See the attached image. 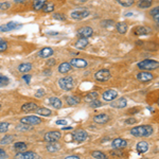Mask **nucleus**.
<instances>
[{"mask_svg": "<svg viewBox=\"0 0 159 159\" xmlns=\"http://www.w3.org/2000/svg\"><path fill=\"white\" fill-rule=\"evenodd\" d=\"M78 34H79L80 36H82V37L88 38L93 34V28H90V27H83L79 30Z\"/></svg>", "mask_w": 159, "mask_h": 159, "instance_id": "nucleus-12", "label": "nucleus"}, {"mask_svg": "<svg viewBox=\"0 0 159 159\" xmlns=\"http://www.w3.org/2000/svg\"><path fill=\"white\" fill-rule=\"evenodd\" d=\"M72 137H73V139H74L75 141L83 142V141H85L87 138H88V134H87V132H85V131H83V130H79V131H75V132L73 133Z\"/></svg>", "mask_w": 159, "mask_h": 159, "instance_id": "nucleus-10", "label": "nucleus"}, {"mask_svg": "<svg viewBox=\"0 0 159 159\" xmlns=\"http://www.w3.org/2000/svg\"><path fill=\"white\" fill-rule=\"evenodd\" d=\"M154 132L151 125H139L131 130V134L135 137H149Z\"/></svg>", "mask_w": 159, "mask_h": 159, "instance_id": "nucleus-1", "label": "nucleus"}, {"mask_svg": "<svg viewBox=\"0 0 159 159\" xmlns=\"http://www.w3.org/2000/svg\"><path fill=\"white\" fill-rule=\"evenodd\" d=\"M81 102V99L77 96H71V97H67V103L70 106H75L78 105Z\"/></svg>", "mask_w": 159, "mask_h": 159, "instance_id": "nucleus-25", "label": "nucleus"}, {"mask_svg": "<svg viewBox=\"0 0 159 159\" xmlns=\"http://www.w3.org/2000/svg\"><path fill=\"white\" fill-rule=\"evenodd\" d=\"M9 83H10V80H9V78H6V77H0V87L8 86Z\"/></svg>", "mask_w": 159, "mask_h": 159, "instance_id": "nucleus-41", "label": "nucleus"}, {"mask_svg": "<svg viewBox=\"0 0 159 159\" xmlns=\"http://www.w3.org/2000/svg\"><path fill=\"white\" fill-rule=\"evenodd\" d=\"M49 103L55 108V109H59V108H62V106H63L62 101L59 100V98H56V97H51V98L49 99Z\"/></svg>", "mask_w": 159, "mask_h": 159, "instance_id": "nucleus-21", "label": "nucleus"}, {"mask_svg": "<svg viewBox=\"0 0 159 159\" xmlns=\"http://www.w3.org/2000/svg\"><path fill=\"white\" fill-rule=\"evenodd\" d=\"M9 126H10L9 122H0V133H6Z\"/></svg>", "mask_w": 159, "mask_h": 159, "instance_id": "nucleus-39", "label": "nucleus"}, {"mask_svg": "<svg viewBox=\"0 0 159 159\" xmlns=\"http://www.w3.org/2000/svg\"><path fill=\"white\" fill-rule=\"evenodd\" d=\"M0 107H1V105H0Z\"/></svg>", "mask_w": 159, "mask_h": 159, "instance_id": "nucleus-59", "label": "nucleus"}, {"mask_svg": "<svg viewBox=\"0 0 159 159\" xmlns=\"http://www.w3.org/2000/svg\"><path fill=\"white\" fill-rule=\"evenodd\" d=\"M117 2L120 4V6H124V8H130L134 4L135 0H117Z\"/></svg>", "mask_w": 159, "mask_h": 159, "instance_id": "nucleus-34", "label": "nucleus"}, {"mask_svg": "<svg viewBox=\"0 0 159 159\" xmlns=\"http://www.w3.org/2000/svg\"><path fill=\"white\" fill-rule=\"evenodd\" d=\"M20 122L24 124H27V125H37V124L41 123V119L36 116H28L21 118Z\"/></svg>", "mask_w": 159, "mask_h": 159, "instance_id": "nucleus-5", "label": "nucleus"}, {"mask_svg": "<svg viewBox=\"0 0 159 159\" xmlns=\"http://www.w3.org/2000/svg\"><path fill=\"white\" fill-rule=\"evenodd\" d=\"M6 49H8V43L2 38H0V53L4 52Z\"/></svg>", "mask_w": 159, "mask_h": 159, "instance_id": "nucleus-42", "label": "nucleus"}, {"mask_svg": "<svg viewBox=\"0 0 159 159\" xmlns=\"http://www.w3.org/2000/svg\"><path fill=\"white\" fill-rule=\"evenodd\" d=\"M13 141V137L11 135H6L4 136L3 138H2L1 140H0V144H2V146H6V144H10L12 143Z\"/></svg>", "mask_w": 159, "mask_h": 159, "instance_id": "nucleus-35", "label": "nucleus"}, {"mask_svg": "<svg viewBox=\"0 0 159 159\" xmlns=\"http://www.w3.org/2000/svg\"><path fill=\"white\" fill-rule=\"evenodd\" d=\"M35 112H36V114H37L38 116H43V117H49V116H51V114H52L51 110L48 109V108H46V107L37 108Z\"/></svg>", "mask_w": 159, "mask_h": 159, "instance_id": "nucleus-24", "label": "nucleus"}, {"mask_svg": "<svg viewBox=\"0 0 159 159\" xmlns=\"http://www.w3.org/2000/svg\"><path fill=\"white\" fill-rule=\"evenodd\" d=\"M97 99H98V93H96V91H91V93H88L85 96V101L89 103L97 100Z\"/></svg>", "mask_w": 159, "mask_h": 159, "instance_id": "nucleus-32", "label": "nucleus"}, {"mask_svg": "<svg viewBox=\"0 0 159 159\" xmlns=\"http://www.w3.org/2000/svg\"><path fill=\"white\" fill-rule=\"evenodd\" d=\"M53 10H54V4L51 3V2H47V3L43 6V11L46 13L53 12Z\"/></svg>", "mask_w": 159, "mask_h": 159, "instance_id": "nucleus-37", "label": "nucleus"}, {"mask_svg": "<svg viewBox=\"0 0 159 159\" xmlns=\"http://www.w3.org/2000/svg\"><path fill=\"white\" fill-rule=\"evenodd\" d=\"M15 2H17V3H22V2L27 1V0H14Z\"/></svg>", "mask_w": 159, "mask_h": 159, "instance_id": "nucleus-55", "label": "nucleus"}, {"mask_svg": "<svg viewBox=\"0 0 159 159\" xmlns=\"http://www.w3.org/2000/svg\"><path fill=\"white\" fill-rule=\"evenodd\" d=\"M117 97H118V93H117L116 90H112V89H109V90L105 91V93L102 94L103 100L107 101V102H110V101L115 100Z\"/></svg>", "mask_w": 159, "mask_h": 159, "instance_id": "nucleus-11", "label": "nucleus"}, {"mask_svg": "<svg viewBox=\"0 0 159 159\" xmlns=\"http://www.w3.org/2000/svg\"><path fill=\"white\" fill-rule=\"evenodd\" d=\"M109 116L106 114H100V115H97V116L93 117V121L98 124H104L107 123L109 121Z\"/></svg>", "mask_w": 159, "mask_h": 159, "instance_id": "nucleus-15", "label": "nucleus"}, {"mask_svg": "<svg viewBox=\"0 0 159 159\" xmlns=\"http://www.w3.org/2000/svg\"><path fill=\"white\" fill-rule=\"evenodd\" d=\"M101 106H102V102L99 101L98 99L93 101V102H90V107H93V108H98V107H101Z\"/></svg>", "mask_w": 159, "mask_h": 159, "instance_id": "nucleus-44", "label": "nucleus"}, {"mask_svg": "<svg viewBox=\"0 0 159 159\" xmlns=\"http://www.w3.org/2000/svg\"><path fill=\"white\" fill-rule=\"evenodd\" d=\"M66 159H81L79 156H75V155H72V156H68Z\"/></svg>", "mask_w": 159, "mask_h": 159, "instance_id": "nucleus-52", "label": "nucleus"}, {"mask_svg": "<svg viewBox=\"0 0 159 159\" xmlns=\"http://www.w3.org/2000/svg\"><path fill=\"white\" fill-rule=\"evenodd\" d=\"M91 155H93V158H96V159H108L107 156H106L104 153L100 152V151H94V152L91 153Z\"/></svg>", "mask_w": 159, "mask_h": 159, "instance_id": "nucleus-36", "label": "nucleus"}, {"mask_svg": "<svg viewBox=\"0 0 159 159\" xmlns=\"http://www.w3.org/2000/svg\"><path fill=\"white\" fill-rule=\"evenodd\" d=\"M158 11H159V8L158 6H156L155 9H153V10L151 11V15L154 16V15H156V14H158Z\"/></svg>", "mask_w": 159, "mask_h": 159, "instance_id": "nucleus-51", "label": "nucleus"}, {"mask_svg": "<svg viewBox=\"0 0 159 159\" xmlns=\"http://www.w3.org/2000/svg\"><path fill=\"white\" fill-rule=\"evenodd\" d=\"M127 105V102L124 98H121V99H118L116 101H112L110 106L112 107H115V108H124L125 106Z\"/></svg>", "mask_w": 159, "mask_h": 159, "instance_id": "nucleus-17", "label": "nucleus"}, {"mask_svg": "<svg viewBox=\"0 0 159 159\" xmlns=\"http://www.w3.org/2000/svg\"><path fill=\"white\" fill-rule=\"evenodd\" d=\"M116 29L120 34H125L127 32L128 27L125 22H119V24L116 25Z\"/></svg>", "mask_w": 159, "mask_h": 159, "instance_id": "nucleus-30", "label": "nucleus"}, {"mask_svg": "<svg viewBox=\"0 0 159 159\" xmlns=\"http://www.w3.org/2000/svg\"><path fill=\"white\" fill-rule=\"evenodd\" d=\"M159 67V63L154 59H144V61L138 63V68L142 70H154Z\"/></svg>", "mask_w": 159, "mask_h": 159, "instance_id": "nucleus-2", "label": "nucleus"}, {"mask_svg": "<svg viewBox=\"0 0 159 159\" xmlns=\"http://www.w3.org/2000/svg\"><path fill=\"white\" fill-rule=\"evenodd\" d=\"M22 79L25 80V82L29 84L30 81H31V75H30V74H26V75H24V77H22Z\"/></svg>", "mask_w": 159, "mask_h": 159, "instance_id": "nucleus-48", "label": "nucleus"}, {"mask_svg": "<svg viewBox=\"0 0 159 159\" xmlns=\"http://www.w3.org/2000/svg\"><path fill=\"white\" fill-rule=\"evenodd\" d=\"M112 146L115 150H121L127 146V141L122 139V138H116V139L112 141Z\"/></svg>", "mask_w": 159, "mask_h": 159, "instance_id": "nucleus-13", "label": "nucleus"}, {"mask_svg": "<svg viewBox=\"0 0 159 159\" xmlns=\"http://www.w3.org/2000/svg\"><path fill=\"white\" fill-rule=\"evenodd\" d=\"M46 149L50 153H55V152H57L59 150V144H57L56 142H49L47 144V146H46Z\"/></svg>", "mask_w": 159, "mask_h": 159, "instance_id": "nucleus-26", "label": "nucleus"}, {"mask_svg": "<svg viewBox=\"0 0 159 159\" xmlns=\"http://www.w3.org/2000/svg\"><path fill=\"white\" fill-rule=\"evenodd\" d=\"M59 85L63 90L69 91L73 88L74 84H73V79L71 77H65L62 78V79L59 80Z\"/></svg>", "mask_w": 159, "mask_h": 159, "instance_id": "nucleus-3", "label": "nucleus"}, {"mask_svg": "<svg viewBox=\"0 0 159 159\" xmlns=\"http://www.w3.org/2000/svg\"><path fill=\"white\" fill-rule=\"evenodd\" d=\"M126 124H135L136 122H137V120H136L135 118H131V119H127L126 120Z\"/></svg>", "mask_w": 159, "mask_h": 159, "instance_id": "nucleus-49", "label": "nucleus"}, {"mask_svg": "<svg viewBox=\"0 0 159 159\" xmlns=\"http://www.w3.org/2000/svg\"><path fill=\"white\" fill-rule=\"evenodd\" d=\"M11 6L10 2H0V11H4L8 10L9 8Z\"/></svg>", "mask_w": 159, "mask_h": 159, "instance_id": "nucleus-45", "label": "nucleus"}, {"mask_svg": "<svg viewBox=\"0 0 159 159\" xmlns=\"http://www.w3.org/2000/svg\"><path fill=\"white\" fill-rule=\"evenodd\" d=\"M48 34H50V35H56V32H49V33H48Z\"/></svg>", "mask_w": 159, "mask_h": 159, "instance_id": "nucleus-57", "label": "nucleus"}, {"mask_svg": "<svg viewBox=\"0 0 159 159\" xmlns=\"http://www.w3.org/2000/svg\"><path fill=\"white\" fill-rule=\"evenodd\" d=\"M61 137H62V133L61 132H56V131L48 132L45 135V141H47V142H56Z\"/></svg>", "mask_w": 159, "mask_h": 159, "instance_id": "nucleus-7", "label": "nucleus"}, {"mask_svg": "<svg viewBox=\"0 0 159 159\" xmlns=\"http://www.w3.org/2000/svg\"><path fill=\"white\" fill-rule=\"evenodd\" d=\"M153 17H154V20H155V21L158 24V19H159V13H158V14H156V15H154Z\"/></svg>", "mask_w": 159, "mask_h": 159, "instance_id": "nucleus-53", "label": "nucleus"}, {"mask_svg": "<svg viewBox=\"0 0 159 159\" xmlns=\"http://www.w3.org/2000/svg\"><path fill=\"white\" fill-rule=\"evenodd\" d=\"M110 77H112V73L107 69H101L94 74V79L99 82H106L110 79Z\"/></svg>", "mask_w": 159, "mask_h": 159, "instance_id": "nucleus-4", "label": "nucleus"}, {"mask_svg": "<svg viewBox=\"0 0 159 159\" xmlns=\"http://www.w3.org/2000/svg\"><path fill=\"white\" fill-rule=\"evenodd\" d=\"M115 25V21L112 19H107V20H104V21L101 22V26L104 27V28H110Z\"/></svg>", "mask_w": 159, "mask_h": 159, "instance_id": "nucleus-40", "label": "nucleus"}, {"mask_svg": "<svg viewBox=\"0 0 159 159\" xmlns=\"http://www.w3.org/2000/svg\"><path fill=\"white\" fill-rule=\"evenodd\" d=\"M53 53V49L51 48H44V49H41L40 52H38V55H40V57H43V59H48V57L52 56Z\"/></svg>", "mask_w": 159, "mask_h": 159, "instance_id": "nucleus-19", "label": "nucleus"}, {"mask_svg": "<svg viewBox=\"0 0 159 159\" xmlns=\"http://www.w3.org/2000/svg\"><path fill=\"white\" fill-rule=\"evenodd\" d=\"M88 45V38H85V37H81L79 40L75 43V47L78 49L82 50V49H85Z\"/></svg>", "mask_w": 159, "mask_h": 159, "instance_id": "nucleus-23", "label": "nucleus"}, {"mask_svg": "<svg viewBox=\"0 0 159 159\" xmlns=\"http://www.w3.org/2000/svg\"><path fill=\"white\" fill-rule=\"evenodd\" d=\"M31 125H27V124L20 123L19 125L16 126V130L20 131V132H27V131H31Z\"/></svg>", "mask_w": 159, "mask_h": 159, "instance_id": "nucleus-38", "label": "nucleus"}, {"mask_svg": "<svg viewBox=\"0 0 159 159\" xmlns=\"http://www.w3.org/2000/svg\"><path fill=\"white\" fill-rule=\"evenodd\" d=\"M153 78H154L153 74L150 72H140L137 74V79L139 80L140 82H143V83L150 82V81L153 80Z\"/></svg>", "mask_w": 159, "mask_h": 159, "instance_id": "nucleus-16", "label": "nucleus"}, {"mask_svg": "<svg viewBox=\"0 0 159 159\" xmlns=\"http://www.w3.org/2000/svg\"><path fill=\"white\" fill-rule=\"evenodd\" d=\"M71 69H72V66L70 65V63H62L61 65L59 66V72L61 73H67L69 72V71H71Z\"/></svg>", "mask_w": 159, "mask_h": 159, "instance_id": "nucleus-22", "label": "nucleus"}, {"mask_svg": "<svg viewBox=\"0 0 159 159\" xmlns=\"http://www.w3.org/2000/svg\"><path fill=\"white\" fill-rule=\"evenodd\" d=\"M153 4V0H139L137 3L138 8L140 9H147Z\"/></svg>", "mask_w": 159, "mask_h": 159, "instance_id": "nucleus-29", "label": "nucleus"}, {"mask_svg": "<svg viewBox=\"0 0 159 159\" xmlns=\"http://www.w3.org/2000/svg\"><path fill=\"white\" fill-rule=\"evenodd\" d=\"M63 130L64 131H71V130H72V127H71V126H69V127H64Z\"/></svg>", "mask_w": 159, "mask_h": 159, "instance_id": "nucleus-56", "label": "nucleus"}, {"mask_svg": "<svg viewBox=\"0 0 159 159\" xmlns=\"http://www.w3.org/2000/svg\"><path fill=\"white\" fill-rule=\"evenodd\" d=\"M44 96H45V90H44L43 88H40L37 91H36V93H35L36 98H41V97H44Z\"/></svg>", "mask_w": 159, "mask_h": 159, "instance_id": "nucleus-46", "label": "nucleus"}, {"mask_svg": "<svg viewBox=\"0 0 159 159\" xmlns=\"http://www.w3.org/2000/svg\"><path fill=\"white\" fill-rule=\"evenodd\" d=\"M147 150H149V144H147L146 141H141L137 144L138 153H140V154L146 153V152H147Z\"/></svg>", "mask_w": 159, "mask_h": 159, "instance_id": "nucleus-27", "label": "nucleus"}, {"mask_svg": "<svg viewBox=\"0 0 159 159\" xmlns=\"http://www.w3.org/2000/svg\"><path fill=\"white\" fill-rule=\"evenodd\" d=\"M55 123H56V125H63L64 126V125H66L68 122H67V120H65V119H62V120H57Z\"/></svg>", "mask_w": 159, "mask_h": 159, "instance_id": "nucleus-47", "label": "nucleus"}, {"mask_svg": "<svg viewBox=\"0 0 159 159\" xmlns=\"http://www.w3.org/2000/svg\"><path fill=\"white\" fill-rule=\"evenodd\" d=\"M47 3V0H34L33 1V10L40 11L43 9V6Z\"/></svg>", "mask_w": 159, "mask_h": 159, "instance_id": "nucleus-28", "label": "nucleus"}, {"mask_svg": "<svg viewBox=\"0 0 159 159\" xmlns=\"http://www.w3.org/2000/svg\"><path fill=\"white\" fill-rule=\"evenodd\" d=\"M14 159H41L40 156L34 152H19Z\"/></svg>", "mask_w": 159, "mask_h": 159, "instance_id": "nucleus-6", "label": "nucleus"}, {"mask_svg": "<svg viewBox=\"0 0 159 159\" xmlns=\"http://www.w3.org/2000/svg\"><path fill=\"white\" fill-rule=\"evenodd\" d=\"M31 68H32V65L30 63H22L18 67V70H19V72L26 73L28 71L31 70Z\"/></svg>", "mask_w": 159, "mask_h": 159, "instance_id": "nucleus-31", "label": "nucleus"}, {"mask_svg": "<svg viewBox=\"0 0 159 159\" xmlns=\"http://www.w3.org/2000/svg\"><path fill=\"white\" fill-rule=\"evenodd\" d=\"M6 157H8V155H6V152H4L2 149H0V159H2V158H6Z\"/></svg>", "mask_w": 159, "mask_h": 159, "instance_id": "nucleus-50", "label": "nucleus"}, {"mask_svg": "<svg viewBox=\"0 0 159 159\" xmlns=\"http://www.w3.org/2000/svg\"><path fill=\"white\" fill-rule=\"evenodd\" d=\"M14 150H16L18 152H24L27 150V144L25 142H16L14 144Z\"/></svg>", "mask_w": 159, "mask_h": 159, "instance_id": "nucleus-33", "label": "nucleus"}, {"mask_svg": "<svg viewBox=\"0 0 159 159\" xmlns=\"http://www.w3.org/2000/svg\"><path fill=\"white\" fill-rule=\"evenodd\" d=\"M53 18H54L55 20H62V21L66 20V16L61 13H54L53 14Z\"/></svg>", "mask_w": 159, "mask_h": 159, "instance_id": "nucleus-43", "label": "nucleus"}, {"mask_svg": "<svg viewBox=\"0 0 159 159\" xmlns=\"http://www.w3.org/2000/svg\"><path fill=\"white\" fill-rule=\"evenodd\" d=\"M20 27H21V25L18 24V22L11 21V22H8V24H6V25L0 26V31L1 32H9V31H12V30L19 29Z\"/></svg>", "mask_w": 159, "mask_h": 159, "instance_id": "nucleus-9", "label": "nucleus"}, {"mask_svg": "<svg viewBox=\"0 0 159 159\" xmlns=\"http://www.w3.org/2000/svg\"><path fill=\"white\" fill-rule=\"evenodd\" d=\"M150 32H151V30H150V28H147V27H137V28H135V30H134V33L138 36L146 35V34H149Z\"/></svg>", "mask_w": 159, "mask_h": 159, "instance_id": "nucleus-18", "label": "nucleus"}, {"mask_svg": "<svg viewBox=\"0 0 159 159\" xmlns=\"http://www.w3.org/2000/svg\"><path fill=\"white\" fill-rule=\"evenodd\" d=\"M37 109V104L33 102H30V103H26L21 106V110L25 112H33V110Z\"/></svg>", "mask_w": 159, "mask_h": 159, "instance_id": "nucleus-20", "label": "nucleus"}, {"mask_svg": "<svg viewBox=\"0 0 159 159\" xmlns=\"http://www.w3.org/2000/svg\"><path fill=\"white\" fill-rule=\"evenodd\" d=\"M81 1H82V2H85V1H87V0H81Z\"/></svg>", "mask_w": 159, "mask_h": 159, "instance_id": "nucleus-58", "label": "nucleus"}, {"mask_svg": "<svg viewBox=\"0 0 159 159\" xmlns=\"http://www.w3.org/2000/svg\"><path fill=\"white\" fill-rule=\"evenodd\" d=\"M70 65L77 67V68H85V67L88 66V63L83 59H72L70 61Z\"/></svg>", "mask_w": 159, "mask_h": 159, "instance_id": "nucleus-14", "label": "nucleus"}, {"mask_svg": "<svg viewBox=\"0 0 159 159\" xmlns=\"http://www.w3.org/2000/svg\"><path fill=\"white\" fill-rule=\"evenodd\" d=\"M54 64H55V61H54V59H49V61H48V65L52 66V65H54Z\"/></svg>", "mask_w": 159, "mask_h": 159, "instance_id": "nucleus-54", "label": "nucleus"}, {"mask_svg": "<svg viewBox=\"0 0 159 159\" xmlns=\"http://www.w3.org/2000/svg\"><path fill=\"white\" fill-rule=\"evenodd\" d=\"M90 12L87 10H81V11H74V12L71 13V18L74 20H82L84 18L88 17Z\"/></svg>", "mask_w": 159, "mask_h": 159, "instance_id": "nucleus-8", "label": "nucleus"}]
</instances>
